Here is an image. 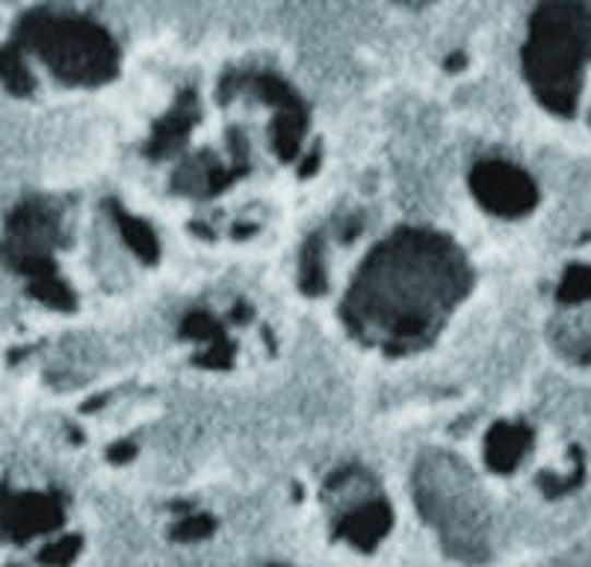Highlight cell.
I'll return each instance as SVG.
<instances>
[{"instance_id":"12","label":"cell","mask_w":591,"mask_h":567,"mask_svg":"<svg viewBox=\"0 0 591 567\" xmlns=\"http://www.w3.org/2000/svg\"><path fill=\"white\" fill-rule=\"evenodd\" d=\"M0 83L12 92V95H27L33 90V74L27 62L21 57L19 45H7L0 48Z\"/></svg>"},{"instance_id":"19","label":"cell","mask_w":591,"mask_h":567,"mask_svg":"<svg viewBox=\"0 0 591 567\" xmlns=\"http://www.w3.org/2000/svg\"><path fill=\"white\" fill-rule=\"evenodd\" d=\"M128 458H133V447H131V444H116V447L110 449V461H116V464H121V461H128Z\"/></svg>"},{"instance_id":"9","label":"cell","mask_w":591,"mask_h":567,"mask_svg":"<svg viewBox=\"0 0 591 567\" xmlns=\"http://www.w3.org/2000/svg\"><path fill=\"white\" fill-rule=\"evenodd\" d=\"M196 116H199V110H196V95L187 92V95L178 101L175 113L166 116V119L157 125L154 140H151L149 145V154H154V157H166V154H172V151L181 145L184 137L190 133V128L196 125Z\"/></svg>"},{"instance_id":"2","label":"cell","mask_w":591,"mask_h":567,"mask_svg":"<svg viewBox=\"0 0 591 567\" xmlns=\"http://www.w3.org/2000/svg\"><path fill=\"white\" fill-rule=\"evenodd\" d=\"M591 60V15L586 7H542L532 19L523 50L527 74L547 110L571 116L577 110L582 69Z\"/></svg>"},{"instance_id":"20","label":"cell","mask_w":591,"mask_h":567,"mask_svg":"<svg viewBox=\"0 0 591 567\" xmlns=\"http://www.w3.org/2000/svg\"><path fill=\"white\" fill-rule=\"evenodd\" d=\"M317 166H320V157H317V154H314V157H308V163H305V166H302L299 175H302V178H308V175H311V172L317 169Z\"/></svg>"},{"instance_id":"4","label":"cell","mask_w":591,"mask_h":567,"mask_svg":"<svg viewBox=\"0 0 591 567\" xmlns=\"http://www.w3.org/2000/svg\"><path fill=\"white\" fill-rule=\"evenodd\" d=\"M19 42L39 54L48 69L74 86H98L119 69L110 33L86 19L31 12L19 24Z\"/></svg>"},{"instance_id":"18","label":"cell","mask_w":591,"mask_h":567,"mask_svg":"<svg viewBox=\"0 0 591 567\" xmlns=\"http://www.w3.org/2000/svg\"><path fill=\"white\" fill-rule=\"evenodd\" d=\"M213 532V520L204 518V515H192V518L181 520L172 535L181 538V541H201V538H208Z\"/></svg>"},{"instance_id":"11","label":"cell","mask_w":591,"mask_h":567,"mask_svg":"<svg viewBox=\"0 0 591 567\" xmlns=\"http://www.w3.org/2000/svg\"><path fill=\"white\" fill-rule=\"evenodd\" d=\"M305 125H308V119H305V110H302V107H291V110L279 113L275 128H272V142H275V151H279L284 160L296 157V149H299Z\"/></svg>"},{"instance_id":"8","label":"cell","mask_w":591,"mask_h":567,"mask_svg":"<svg viewBox=\"0 0 591 567\" xmlns=\"http://www.w3.org/2000/svg\"><path fill=\"white\" fill-rule=\"evenodd\" d=\"M391 529V508L381 499H370L364 506H355L341 520V535L358 547H373L376 541L388 535Z\"/></svg>"},{"instance_id":"13","label":"cell","mask_w":591,"mask_h":567,"mask_svg":"<svg viewBox=\"0 0 591 567\" xmlns=\"http://www.w3.org/2000/svg\"><path fill=\"white\" fill-rule=\"evenodd\" d=\"M116 222H119L121 234H125V239H128V246H131L137 255H140L142 260H157V239H154V231L145 225V222L133 220V216H128V213H121V210H116Z\"/></svg>"},{"instance_id":"16","label":"cell","mask_w":591,"mask_h":567,"mask_svg":"<svg viewBox=\"0 0 591 567\" xmlns=\"http://www.w3.org/2000/svg\"><path fill=\"white\" fill-rule=\"evenodd\" d=\"M184 334L192 340H201V343H211V346H222V343H225L220 322L208 317V314H192V317H187Z\"/></svg>"},{"instance_id":"5","label":"cell","mask_w":591,"mask_h":567,"mask_svg":"<svg viewBox=\"0 0 591 567\" xmlns=\"http://www.w3.org/2000/svg\"><path fill=\"white\" fill-rule=\"evenodd\" d=\"M57 243H60L57 213L42 201H27L10 216L7 243L0 246V255L15 272H24L31 281H39L57 275L54 260H50V249Z\"/></svg>"},{"instance_id":"10","label":"cell","mask_w":591,"mask_h":567,"mask_svg":"<svg viewBox=\"0 0 591 567\" xmlns=\"http://www.w3.org/2000/svg\"><path fill=\"white\" fill-rule=\"evenodd\" d=\"M527 444H530L527 428L515 426V423H497L488 435V444H485V458L494 470L509 473L527 452Z\"/></svg>"},{"instance_id":"7","label":"cell","mask_w":591,"mask_h":567,"mask_svg":"<svg viewBox=\"0 0 591 567\" xmlns=\"http://www.w3.org/2000/svg\"><path fill=\"white\" fill-rule=\"evenodd\" d=\"M62 523V508L50 494H7L0 491V538L27 541Z\"/></svg>"},{"instance_id":"14","label":"cell","mask_w":591,"mask_h":567,"mask_svg":"<svg viewBox=\"0 0 591 567\" xmlns=\"http://www.w3.org/2000/svg\"><path fill=\"white\" fill-rule=\"evenodd\" d=\"M299 284L308 296H317L326 290V272H322V249L317 239H311L305 251H302V269H299Z\"/></svg>"},{"instance_id":"3","label":"cell","mask_w":591,"mask_h":567,"mask_svg":"<svg viewBox=\"0 0 591 567\" xmlns=\"http://www.w3.org/2000/svg\"><path fill=\"white\" fill-rule=\"evenodd\" d=\"M414 497L444 547L464 562L488 556V520L471 470L450 456H429L414 470Z\"/></svg>"},{"instance_id":"1","label":"cell","mask_w":591,"mask_h":567,"mask_svg":"<svg viewBox=\"0 0 591 567\" xmlns=\"http://www.w3.org/2000/svg\"><path fill=\"white\" fill-rule=\"evenodd\" d=\"M468 267L450 239L402 231L362 269L346 302L352 329L388 346H417L464 296Z\"/></svg>"},{"instance_id":"15","label":"cell","mask_w":591,"mask_h":567,"mask_svg":"<svg viewBox=\"0 0 591 567\" xmlns=\"http://www.w3.org/2000/svg\"><path fill=\"white\" fill-rule=\"evenodd\" d=\"M31 293L36 299H42L50 308H71L74 305V296H71V290L62 284L57 275H48V279H39L31 284Z\"/></svg>"},{"instance_id":"6","label":"cell","mask_w":591,"mask_h":567,"mask_svg":"<svg viewBox=\"0 0 591 567\" xmlns=\"http://www.w3.org/2000/svg\"><path fill=\"white\" fill-rule=\"evenodd\" d=\"M471 187L476 199L500 216H521L535 204V184L530 175L500 160L480 163L471 175Z\"/></svg>"},{"instance_id":"17","label":"cell","mask_w":591,"mask_h":567,"mask_svg":"<svg viewBox=\"0 0 591 567\" xmlns=\"http://www.w3.org/2000/svg\"><path fill=\"white\" fill-rule=\"evenodd\" d=\"M78 550H81V538H62V541H54V544L42 550L39 562L50 567H62L78 556Z\"/></svg>"}]
</instances>
